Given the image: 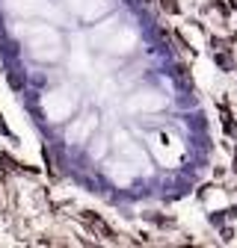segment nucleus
I'll use <instances>...</instances> for the list:
<instances>
[{
	"label": "nucleus",
	"instance_id": "f257e3e1",
	"mask_svg": "<svg viewBox=\"0 0 237 248\" xmlns=\"http://www.w3.org/2000/svg\"><path fill=\"white\" fill-rule=\"evenodd\" d=\"M80 222H86V225L92 228V231H95L101 239H107V242H116V231H113V228H110V225L101 219L98 213H92V210H83V213H80Z\"/></svg>",
	"mask_w": 237,
	"mask_h": 248
},
{
	"label": "nucleus",
	"instance_id": "f03ea898",
	"mask_svg": "<svg viewBox=\"0 0 237 248\" xmlns=\"http://www.w3.org/2000/svg\"><path fill=\"white\" fill-rule=\"evenodd\" d=\"M222 115H225V118H222V124H225V133L237 139V121H234V118H231V115H228L225 109H222Z\"/></svg>",
	"mask_w": 237,
	"mask_h": 248
},
{
	"label": "nucleus",
	"instance_id": "7ed1b4c3",
	"mask_svg": "<svg viewBox=\"0 0 237 248\" xmlns=\"http://www.w3.org/2000/svg\"><path fill=\"white\" fill-rule=\"evenodd\" d=\"M160 3H163V9H166L169 15H178V12H181V6H178L175 0H160Z\"/></svg>",
	"mask_w": 237,
	"mask_h": 248
},
{
	"label": "nucleus",
	"instance_id": "20e7f679",
	"mask_svg": "<svg viewBox=\"0 0 237 248\" xmlns=\"http://www.w3.org/2000/svg\"><path fill=\"white\" fill-rule=\"evenodd\" d=\"M217 65H220V68H231V59L222 56V53H217Z\"/></svg>",
	"mask_w": 237,
	"mask_h": 248
},
{
	"label": "nucleus",
	"instance_id": "39448f33",
	"mask_svg": "<svg viewBox=\"0 0 237 248\" xmlns=\"http://www.w3.org/2000/svg\"><path fill=\"white\" fill-rule=\"evenodd\" d=\"M0 133H6V136H9V127H6V121H3V115H0Z\"/></svg>",
	"mask_w": 237,
	"mask_h": 248
},
{
	"label": "nucleus",
	"instance_id": "423d86ee",
	"mask_svg": "<svg viewBox=\"0 0 237 248\" xmlns=\"http://www.w3.org/2000/svg\"><path fill=\"white\" fill-rule=\"evenodd\" d=\"M231 9H237V0H231Z\"/></svg>",
	"mask_w": 237,
	"mask_h": 248
}]
</instances>
